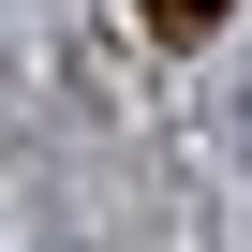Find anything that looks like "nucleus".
<instances>
[{"mask_svg":"<svg viewBox=\"0 0 252 252\" xmlns=\"http://www.w3.org/2000/svg\"><path fill=\"white\" fill-rule=\"evenodd\" d=\"M134 15H149L163 45H193V30H222V0H134Z\"/></svg>","mask_w":252,"mask_h":252,"instance_id":"obj_1","label":"nucleus"}]
</instances>
